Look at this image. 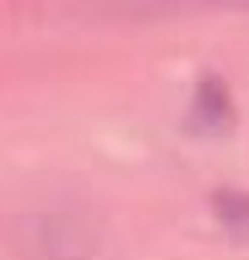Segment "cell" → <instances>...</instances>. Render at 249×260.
<instances>
[{"label": "cell", "mask_w": 249, "mask_h": 260, "mask_svg": "<svg viewBox=\"0 0 249 260\" xmlns=\"http://www.w3.org/2000/svg\"><path fill=\"white\" fill-rule=\"evenodd\" d=\"M232 120V100L229 89L219 76H201L191 96V113H188V127L195 134H215Z\"/></svg>", "instance_id": "6da1fadb"}, {"label": "cell", "mask_w": 249, "mask_h": 260, "mask_svg": "<svg viewBox=\"0 0 249 260\" xmlns=\"http://www.w3.org/2000/svg\"><path fill=\"white\" fill-rule=\"evenodd\" d=\"M215 216L232 236H249V192H236V188H222L212 199Z\"/></svg>", "instance_id": "7a4b0ae2"}]
</instances>
